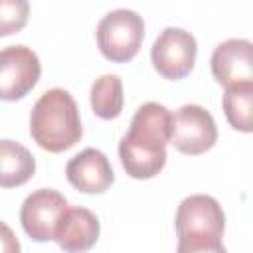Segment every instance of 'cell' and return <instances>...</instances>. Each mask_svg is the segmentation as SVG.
I'll return each instance as SVG.
<instances>
[{
  "label": "cell",
  "mask_w": 253,
  "mask_h": 253,
  "mask_svg": "<svg viewBox=\"0 0 253 253\" xmlns=\"http://www.w3.org/2000/svg\"><path fill=\"white\" fill-rule=\"evenodd\" d=\"M223 113L227 123L241 132L253 130V85L227 87L223 95Z\"/></svg>",
  "instance_id": "14"
},
{
  "label": "cell",
  "mask_w": 253,
  "mask_h": 253,
  "mask_svg": "<svg viewBox=\"0 0 253 253\" xmlns=\"http://www.w3.org/2000/svg\"><path fill=\"white\" fill-rule=\"evenodd\" d=\"M30 4L26 0H0V38L20 32L28 24Z\"/></svg>",
  "instance_id": "15"
},
{
  "label": "cell",
  "mask_w": 253,
  "mask_h": 253,
  "mask_svg": "<svg viewBox=\"0 0 253 253\" xmlns=\"http://www.w3.org/2000/svg\"><path fill=\"white\" fill-rule=\"evenodd\" d=\"M196 38L182 28H166L154 40L150 59L154 69L170 81L186 77L196 63Z\"/></svg>",
  "instance_id": "5"
},
{
  "label": "cell",
  "mask_w": 253,
  "mask_h": 253,
  "mask_svg": "<svg viewBox=\"0 0 253 253\" xmlns=\"http://www.w3.org/2000/svg\"><path fill=\"white\" fill-rule=\"evenodd\" d=\"M67 210V200L51 188H40L32 192L20 210V221L24 231L34 241H49L55 235V227Z\"/></svg>",
  "instance_id": "7"
},
{
  "label": "cell",
  "mask_w": 253,
  "mask_h": 253,
  "mask_svg": "<svg viewBox=\"0 0 253 253\" xmlns=\"http://www.w3.org/2000/svg\"><path fill=\"white\" fill-rule=\"evenodd\" d=\"M174 225L178 235H206L221 239L225 229V215L215 198L194 194L180 202Z\"/></svg>",
  "instance_id": "8"
},
{
  "label": "cell",
  "mask_w": 253,
  "mask_h": 253,
  "mask_svg": "<svg viewBox=\"0 0 253 253\" xmlns=\"http://www.w3.org/2000/svg\"><path fill=\"white\" fill-rule=\"evenodd\" d=\"M65 174L69 184L85 194H103L115 180L109 158L97 148H85L75 154L67 162Z\"/></svg>",
  "instance_id": "10"
},
{
  "label": "cell",
  "mask_w": 253,
  "mask_h": 253,
  "mask_svg": "<svg viewBox=\"0 0 253 253\" xmlns=\"http://www.w3.org/2000/svg\"><path fill=\"white\" fill-rule=\"evenodd\" d=\"M0 253H20V241L4 221H0Z\"/></svg>",
  "instance_id": "17"
},
{
  "label": "cell",
  "mask_w": 253,
  "mask_h": 253,
  "mask_svg": "<svg viewBox=\"0 0 253 253\" xmlns=\"http://www.w3.org/2000/svg\"><path fill=\"white\" fill-rule=\"evenodd\" d=\"M36 172V158L16 140H0V188L26 184Z\"/></svg>",
  "instance_id": "12"
},
{
  "label": "cell",
  "mask_w": 253,
  "mask_h": 253,
  "mask_svg": "<svg viewBox=\"0 0 253 253\" xmlns=\"http://www.w3.org/2000/svg\"><path fill=\"white\" fill-rule=\"evenodd\" d=\"M30 134L47 152H63L79 142L83 128L69 91L53 87L36 101L30 115Z\"/></svg>",
  "instance_id": "2"
},
{
  "label": "cell",
  "mask_w": 253,
  "mask_h": 253,
  "mask_svg": "<svg viewBox=\"0 0 253 253\" xmlns=\"http://www.w3.org/2000/svg\"><path fill=\"white\" fill-rule=\"evenodd\" d=\"M144 40V20L134 10L119 8L105 14L97 24V45L113 63L130 61Z\"/></svg>",
  "instance_id": "3"
},
{
  "label": "cell",
  "mask_w": 253,
  "mask_h": 253,
  "mask_svg": "<svg viewBox=\"0 0 253 253\" xmlns=\"http://www.w3.org/2000/svg\"><path fill=\"white\" fill-rule=\"evenodd\" d=\"M42 75V63L28 45L0 49V99L16 101L26 97Z\"/></svg>",
  "instance_id": "6"
},
{
  "label": "cell",
  "mask_w": 253,
  "mask_h": 253,
  "mask_svg": "<svg viewBox=\"0 0 253 253\" xmlns=\"http://www.w3.org/2000/svg\"><path fill=\"white\" fill-rule=\"evenodd\" d=\"M99 237V219L87 208H67L61 215L53 239L67 253L89 251Z\"/></svg>",
  "instance_id": "11"
},
{
  "label": "cell",
  "mask_w": 253,
  "mask_h": 253,
  "mask_svg": "<svg viewBox=\"0 0 253 253\" xmlns=\"http://www.w3.org/2000/svg\"><path fill=\"white\" fill-rule=\"evenodd\" d=\"M211 73L225 89L235 85H253V43L249 40L221 42L210 59Z\"/></svg>",
  "instance_id": "9"
},
{
  "label": "cell",
  "mask_w": 253,
  "mask_h": 253,
  "mask_svg": "<svg viewBox=\"0 0 253 253\" xmlns=\"http://www.w3.org/2000/svg\"><path fill=\"white\" fill-rule=\"evenodd\" d=\"M172 113L160 103H144L136 109L128 132L119 142L121 164L130 178H154L166 164Z\"/></svg>",
  "instance_id": "1"
},
{
  "label": "cell",
  "mask_w": 253,
  "mask_h": 253,
  "mask_svg": "<svg viewBox=\"0 0 253 253\" xmlns=\"http://www.w3.org/2000/svg\"><path fill=\"white\" fill-rule=\"evenodd\" d=\"M217 140V126L210 111L200 105H182L172 115L170 144L176 150L196 156L210 150Z\"/></svg>",
  "instance_id": "4"
},
{
  "label": "cell",
  "mask_w": 253,
  "mask_h": 253,
  "mask_svg": "<svg viewBox=\"0 0 253 253\" xmlns=\"http://www.w3.org/2000/svg\"><path fill=\"white\" fill-rule=\"evenodd\" d=\"M176 253H227L219 237L206 235H178Z\"/></svg>",
  "instance_id": "16"
},
{
  "label": "cell",
  "mask_w": 253,
  "mask_h": 253,
  "mask_svg": "<svg viewBox=\"0 0 253 253\" xmlns=\"http://www.w3.org/2000/svg\"><path fill=\"white\" fill-rule=\"evenodd\" d=\"M123 81L115 73L101 75L91 87V107L101 119H117L123 111Z\"/></svg>",
  "instance_id": "13"
}]
</instances>
